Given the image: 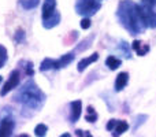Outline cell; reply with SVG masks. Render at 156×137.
Here are the masks:
<instances>
[{"instance_id": "16", "label": "cell", "mask_w": 156, "mask_h": 137, "mask_svg": "<svg viewBox=\"0 0 156 137\" xmlns=\"http://www.w3.org/2000/svg\"><path fill=\"white\" fill-rule=\"evenodd\" d=\"M54 67H55V59H52V58H45L40 65V71H47V70H51Z\"/></svg>"}, {"instance_id": "6", "label": "cell", "mask_w": 156, "mask_h": 137, "mask_svg": "<svg viewBox=\"0 0 156 137\" xmlns=\"http://www.w3.org/2000/svg\"><path fill=\"white\" fill-rule=\"evenodd\" d=\"M81 113H82V102L81 100H74L70 103V122L76 124L80 119Z\"/></svg>"}, {"instance_id": "20", "label": "cell", "mask_w": 156, "mask_h": 137, "mask_svg": "<svg viewBox=\"0 0 156 137\" xmlns=\"http://www.w3.org/2000/svg\"><path fill=\"white\" fill-rule=\"evenodd\" d=\"M15 43L16 44H21L22 41H23V38H25V32L22 29H18L16 30V33H15Z\"/></svg>"}, {"instance_id": "3", "label": "cell", "mask_w": 156, "mask_h": 137, "mask_svg": "<svg viewBox=\"0 0 156 137\" xmlns=\"http://www.w3.org/2000/svg\"><path fill=\"white\" fill-rule=\"evenodd\" d=\"M100 8H101V3L99 0H77L76 3L77 14L82 15L83 18H89V16L94 15Z\"/></svg>"}, {"instance_id": "19", "label": "cell", "mask_w": 156, "mask_h": 137, "mask_svg": "<svg viewBox=\"0 0 156 137\" xmlns=\"http://www.w3.org/2000/svg\"><path fill=\"white\" fill-rule=\"evenodd\" d=\"M7 58H8L7 48H5V47H3V45H0V69L4 66L5 62H7Z\"/></svg>"}, {"instance_id": "27", "label": "cell", "mask_w": 156, "mask_h": 137, "mask_svg": "<svg viewBox=\"0 0 156 137\" xmlns=\"http://www.w3.org/2000/svg\"><path fill=\"white\" fill-rule=\"evenodd\" d=\"M60 137H71V135H70V133H63Z\"/></svg>"}, {"instance_id": "15", "label": "cell", "mask_w": 156, "mask_h": 137, "mask_svg": "<svg viewBox=\"0 0 156 137\" xmlns=\"http://www.w3.org/2000/svg\"><path fill=\"white\" fill-rule=\"evenodd\" d=\"M85 119H86L88 122H90V124H93V122L97 121V113H96V110H94L92 106H88V108H86Z\"/></svg>"}, {"instance_id": "24", "label": "cell", "mask_w": 156, "mask_h": 137, "mask_svg": "<svg viewBox=\"0 0 156 137\" xmlns=\"http://www.w3.org/2000/svg\"><path fill=\"white\" fill-rule=\"evenodd\" d=\"M127 45H129V44H126L125 41H122V43H121V48L123 49L125 56H126V58H132V55H130V49H127Z\"/></svg>"}, {"instance_id": "29", "label": "cell", "mask_w": 156, "mask_h": 137, "mask_svg": "<svg viewBox=\"0 0 156 137\" xmlns=\"http://www.w3.org/2000/svg\"><path fill=\"white\" fill-rule=\"evenodd\" d=\"M0 84H2V75H0Z\"/></svg>"}, {"instance_id": "26", "label": "cell", "mask_w": 156, "mask_h": 137, "mask_svg": "<svg viewBox=\"0 0 156 137\" xmlns=\"http://www.w3.org/2000/svg\"><path fill=\"white\" fill-rule=\"evenodd\" d=\"M116 121H118V119H111V121L107 124V130H110V132H112L114 126H115V125H116Z\"/></svg>"}, {"instance_id": "22", "label": "cell", "mask_w": 156, "mask_h": 137, "mask_svg": "<svg viewBox=\"0 0 156 137\" xmlns=\"http://www.w3.org/2000/svg\"><path fill=\"white\" fill-rule=\"evenodd\" d=\"M26 65L27 66H25V73H26V75L32 77V75L34 74V70H33V63L32 62H27Z\"/></svg>"}, {"instance_id": "13", "label": "cell", "mask_w": 156, "mask_h": 137, "mask_svg": "<svg viewBox=\"0 0 156 137\" xmlns=\"http://www.w3.org/2000/svg\"><path fill=\"white\" fill-rule=\"evenodd\" d=\"M132 47H133V49L137 52L138 56H144V55L149 51V45H148V44H144V43H141V41H138V40L133 41V45Z\"/></svg>"}, {"instance_id": "7", "label": "cell", "mask_w": 156, "mask_h": 137, "mask_svg": "<svg viewBox=\"0 0 156 137\" xmlns=\"http://www.w3.org/2000/svg\"><path fill=\"white\" fill-rule=\"evenodd\" d=\"M56 0H45L43 4V13H41V16H43V21L48 19L51 15H54V13L56 10Z\"/></svg>"}, {"instance_id": "4", "label": "cell", "mask_w": 156, "mask_h": 137, "mask_svg": "<svg viewBox=\"0 0 156 137\" xmlns=\"http://www.w3.org/2000/svg\"><path fill=\"white\" fill-rule=\"evenodd\" d=\"M19 80H21V77H19V70H12L10 77H8V80L5 81L4 86H3L2 91H0V96H5L10 91H12L14 88H16L19 84Z\"/></svg>"}, {"instance_id": "21", "label": "cell", "mask_w": 156, "mask_h": 137, "mask_svg": "<svg viewBox=\"0 0 156 137\" xmlns=\"http://www.w3.org/2000/svg\"><path fill=\"white\" fill-rule=\"evenodd\" d=\"M92 40H93V36H90V37H89V38H86L85 41H82V44H83V45H78V47H77V49H78V51H83V49H86L89 45H90V44H89V43H90Z\"/></svg>"}, {"instance_id": "18", "label": "cell", "mask_w": 156, "mask_h": 137, "mask_svg": "<svg viewBox=\"0 0 156 137\" xmlns=\"http://www.w3.org/2000/svg\"><path fill=\"white\" fill-rule=\"evenodd\" d=\"M47 132H48V128H47V125H44V124H38L37 126L34 128V135L37 137H45Z\"/></svg>"}, {"instance_id": "1", "label": "cell", "mask_w": 156, "mask_h": 137, "mask_svg": "<svg viewBox=\"0 0 156 137\" xmlns=\"http://www.w3.org/2000/svg\"><path fill=\"white\" fill-rule=\"evenodd\" d=\"M116 18L121 22L122 26L133 36L144 33L147 29L140 5L132 0H121L119 2L118 10H116Z\"/></svg>"}, {"instance_id": "5", "label": "cell", "mask_w": 156, "mask_h": 137, "mask_svg": "<svg viewBox=\"0 0 156 137\" xmlns=\"http://www.w3.org/2000/svg\"><path fill=\"white\" fill-rule=\"evenodd\" d=\"M14 126H15V124H14L12 118H10V117L3 118L2 124H0V137H11Z\"/></svg>"}, {"instance_id": "14", "label": "cell", "mask_w": 156, "mask_h": 137, "mask_svg": "<svg viewBox=\"0 0 156 137\" xmlns=\"http://www.w3.org/2000/svg\"><path fill=\"white\" fill-rule=\"evenodd\" d=\"M105 65L108 66V69L110 70H116L118 67H121L122 60L118 59V58H115L114 55H110V56L105 59Z\"/></svg>"}, {"instance_id": "17", "label": "cell", "mask_w": 156, "mask_h": 137, "mask_svg": "<svg viewBox=\"0 0 156 137\" xmlns=\"http://www.w3.org/2000/svg\"><path fill=\"white\" fill-rule=\"evenodd\" d=\"M40 4V0H21V5L25 10H33Z\"/></svg>"}, {"instance_id": "23", "label": "cell", "mask_w": 156, "mask_h": 137, "mask_svg": "<svg viewBox=\"0 0 156 137\" xmlns=\"http://www.w3.org/2000/svg\"><path fill=\"white\" fill-rule=\"evenodd\" d=\"M76 135L78 137H93L90 132H88V130H81V129H77L76 130Z\"/></svg>"}, {"instance_id": "11", "label": "cell", "mask_w": 156, "mask_h": 137, "mask_svg": "<svg viewBox=\"0 0 156 137\" xmlns=\"http://www.w3.org/2000/svg\"><path fill=\"white\" fill-rule=\"evenodd\" d=\"M59 22H60V13L59 11H55L54 15H51L48 19L43 21V26L45 27V29H52V27H55L56 25H59Z\"/></svg>"}, {"instance_id": "8", "label": "cell", "mask_w": 156, "mask_h": 137, "mask_svg": "<svg viewBox=\"0 0 156 137\" xmlns=\"http://www.w3.org/2000/svg\"><path fill=\"white\" fill-rule=\"evenodd\" d=\"M74 58H76V54L74 52H69V54L63 55L62 58H59V59H55V70H59V69H63L66 67L67 65H70L71 62L74 60Z\"/></svg>"}, {"instance_id": "30", "label": "cell", "mask_w": 156, "mask_h": 137, "mask_svg": "<svg viewBox=\"0 0 156 137\" xmlns=\"http://www.w3.org/2000/svg\"><path fill=\"white\" fill-rule=\"evenodd\" d=\"M99 2H101V0H99Z\"/></svg>"}, {"instance_id": "25", "label": "cell", "mask_w": 156, "mask_h": 137, "mask_svg": "<svg viewBox=\"0 0 156 137\" xmlns=\"http://www.w3.org/2000/svg\"><path fill=\"white\" fill-rule=\"evenodd\" d=\"M90 19L89 18H83L82 21H81V27H82V29H89V27H90Z\"/></svg>"}, {"instance_id": "12", "label": "cell", "mask_w": 156, "mask_h": 137, "mask_svg": "<svg viewBox=\"0 0 156 137\" xmlns=\"http://www.w3.org/2000/svg\"><path fill=\"white\" fill-rule=\"evenodd\" d=\"M127 129H129V124H127L126 121L118 119V121H116V125L112 129V137H119L121 135H123Z\"/></svg>"}, {"instance_id": "2", "label": "cell", "mask_w": 156, "mask_h": 137, "mask_svg": "<svg viewBox=\"0 0 156 137\" xmlns=\"http://www.w3.org/2000/svg\"><path fill=\"white\" fill-rule=\"evenodd\" d=\"M15 100L26 108L38 110V108L43 107L44 102H45V95L33 81H27L18 91Z\"/></svg>"}, {"instance_id": "28", "label": "cell", "mask_w": 156, "mask_h": 137, "mask_svg": "<svg viewBox=\"0 0 156 137\" xmlns=\"http://www.w3.org/2000/svg\"><path fill=\"white\" fill-rule=\"evenodd\" d=\"M16 137H30L29 135H25V133H23V135H19V136H16Z\"/></svg>"}, {"instance_id": "10", "label": "cell", "mask_w": 156, "mask_h": 137, "mask_svg": "<svg viewBox=\"0 0 156 137\" xmlns=\"http://www.w3.org/2000/svg\"><path fill=\"white\" fill-rule=\"evenodd\" d=\"M127 82H129V74L125 73V71L119 73V74L116 75V78H115V91L121 92L122 89L127 85Z\"/></svg>"}, {"instance_id": "9", "label": "cell", "mask_w": 156, "mask_h": 137, "mask_svg": "<svg viewBox=\"0 0 156 137\" xmlns=\"http://www.w3.org/2000/svg\"><path fill=\"white\" fill-rule=\"evenodd\" d=\"M99 59V54L97 52H94V54H92L88 58H83V59H81L80 62H78V66H77V70L80 73H82L83 70H85L86 67H88L89 65H92L93 62H96V60Z\"/></svg>"}]
</instances>
